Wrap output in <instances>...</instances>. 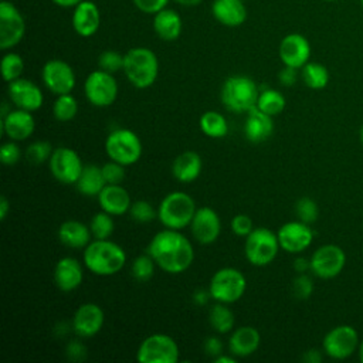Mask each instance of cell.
I'll return each mask as SVG.
<instances>
[{
  "label": "cell",
  "instance_id": "1",
  "mask_svg": "<svg viewBox=\"0 0 363 363\" xmlns=\"http://www.w3.org/2000/svg\"><path fill=\"white\" fill-rule=\"evenodd\" d=\"M146 252L155 259L156 265L169 274H182L194 261L191 241L180 230L163 228L156 233L147 244Z\"/></svg>",
  "mask_w": 363,
  "mask_h": 363
},
{
  "label": "cell",
  "instance_id": "2",
  "mask_svg": "<svg viewBox=\"0 0 363 363\" xmlns=\"http://www.w3.org/2000/svg\"><path fill=\"white\" fill-rule=\"evenodd\" d=\"M82 261L88 271L98 277H111L118 274L126 262L125 250L109 238H94L82 252Z\"/></svg>",
  "mask_w": 363,
  "mask_h": 363
},
{
  "label": "cell",
  "instance_id": "3",
  "mask_svg": "<svg viewBox=\"0 0 363 363\" xmlns=\"http://www.w3.org/2000/svg\"><path fill=\"white\" fill-rule=\"evenodd\" d=\"M122 71L135 88H149L156 82L159 75L157 55L150 48L133 47L125 54Z\"/></svg>",
  "mask_w": 363,
  "mask_h": 363
},
{
  "label": "cell",
  "instance_id": "4",
  "mask_svg": "<svg viewBox=\"0 0 363 363\" xmlns=\"http://www.w3.org/2000/svg\"><path fill=\"white\" fill-rule=\"evenodd\" d=\"M259 95L258 85L247 75H231L221 86L220 99L230 112H248L257 106Z\"/></svg>",
  "mask_w": 363,
  "mask_h": 363
},
{
  "label": "cell",
  "instance_id": "5",
  "mask_svg": "<svg viewBox=\"0 0 363 363\" xmlns=\"http://www.w3.org/2000/svg\"><path fill=\"white\" fill-rule=\"evenodd\" d=\"M196 210L194 199L184 191L176 190L162 199L157 207V218L166 228L183 230L190 225Z\"/></svg>",
  "mask_w": 363,
  "mask_h": 363
},
{
  "label": "cell",
  "instance_id": "6",
  "mask_svg": "<svg viewBox=\"0 0 363 363\" xmlns=\"http://www.w3.org/2000/svg\"><path fill=\"white\" fill-rule=\"evenodd\" d=\"M279 248L277 233L267 227H257L245 237L244 255L251 265L265 267L275 259Z\"/></svg>",
  "mask_w": 363,
  "mask_h": 363
},
{
  "label": "cell",
  "instance_id": "7",
  "mask_svg": "<svg viewBox=\"0 0 363 363\" xmlns=\"http://www.w3.org/2000/svg\"><path fill=\"white\" fill-rule=\"evenodd\" d=\"M247 289L244 274L233 267H224L216 271L208 284L210 296L216 302L234 303L242 298Z\"/></svg>",
  "mask_w": 363,
  "mask_h": 363
},
{
  "label": "cell",
  "instance_id": "8",
  "mask_svg": "<svg viewBox=\"0 0 363 363\" xmlns=\"http://www.w3.org/2000/svg\"><path fill=\"white\" fill-rule=\"evenodd\" d=\"M142 150L139 136L130 129H115L105 139V152L109 160H115L123 166L135 164L140 159Z\"/></svg>",
  "mask_w": 363,
  "mask_h": 363
},
{
  "label": "cell",
  "instance_id": "9",
  "mask_svg": "<svg viewBox=\"0 0 363 363\" xmlns=\"http://www.w3.org/2000/svg\"><path fill=\"white\" fill-rule=\"evenodd\" d=\"M180 352L176 340L164 333H153L145 337L136 352L140 363H176Z\"/></svg>",
  "mask_w": 363,
  "mask_h": 363
},
{
  "label": "cell",
  "instance_id": "10",
  "mask_svg": "<svg viewBox=\"0 0 363 363\" xmlns=\"http://www.w3.org/2000/svg\"><path fill=\"white\" fill-rule=\"evenodd\" d=\"M119 86L113 74L104 69H95L85 78L84 94L88 102L98 108L111 106L118 98Z\"/></svg>",
  "mask_w": 363,
  "mask_h": 363
},
{
  "label": "cell",
  "instance_id": "11",
  "mask_svg": "<svg viewBox=\"0 0 363 363\" xmlns=\"http://www.w3.org/2000/svg\"><path fill=\"white\" fill-rule=\"evenodd\" d=\"M360 340L356 329L350 325H339L330 329L322 342L323 352L336 360L352 356L359 349Z\"/></svg>",
  "mask_w": 363,
  "mask_h": 363
},
{
  "label": "cell",
  "instance_id": "12",
  "mask_svg": "<svg viewBox=\"0 0 363 363\" xmlns=\"http://www.w3.org/2000/svg\"><path fill=\"white\" fill-rule=\"evenodd\" d=\"M26 34V21L20 10L9 0L0 1V48L16 47Z\"/></svg>",
  "mask_w": 363,
  "mask_h": 363
},
{
  "label": "cell",
  "instance_id": "13",
  "mask_svg": "<svg viewBox=\"0 0 363 363\" xmlns=\"http://www.w3.org/2000/svg\"><path fill=\"white\" fill-rule=\"evenodd\" d=\"M48 167L51 174L62 184H75L82 173L84 164L79 155L71 147H57L54 149Z\"/></svg>",
  "mask_w": 363,
  "mask_h": 363
},
{
  "label": "cell",
  "instance_id": "14",
  "mask_svg": "<svg viewBox=\"0 0 363 363\" xmlns=\"http://www.w3.org/2000/svg\"><path fill=\"white\" fill-rule=\"evenodd\" d=\"M41 79L48 91L55 95L71 94L75 88V72L72 67L64 60H48L41 69Z\"/></svg>",
  "mask_w": 363,
  "mask_h": 363
},
{
  "label": "cell",
  "instance_id": "15",
  "mask_svg": "<svg viewBox=\"0 0 363 363\" xmlns=\"http://www.w3.org/2000/svg\"><path fill=\"white\" fill-rule=\"evenodd\" d=\"M309 261L313 275L322 279H330L342 272L346 264V255L339 245L326 244L319 247Z\"/></svg>",
  "mask_w": 363,
  "mask_h": 363
},
{
  "label": "cell",
  "instance_id": "16",
  "mask_svg": "<svg viewBox=\"0 0 363 363\" xmlns=\"http://www.w3.org/2000/svg\"><path fill=\"white\" fill-rule=\"evenodd\" d=\"M277 235L281 248L289 254H299L305 251L313 240L312 228L301 220L282 224L277 231Z\"/></svg>",
  "mask_w": 363,
  "mask_h": 363
},
{
  "label": "cell",
  "instance_id": "17",
  "mask_svg": "<svg viewBox=\"0 0 363 363\" xmlns=\"http://www.w3.org/2000/svg\"><path fill=\"white\" fill-rule=\"evenodd\" d=\"M193 238L203 245L213 244L221 233V220L218 213L211 207H199L190 223Z\"/></svg>",
  "mask_w": 363,
  "mask_h": 363
},
{
  "label": "cell",
  "instance_id": "18",
  "mask_svg": "<svg viewBox=\"0 0 363 363\" xmlns=\"http://www.w3.org/2000/svg\"><path fill=\"white\" fill-rule=\"evenodd\" d=\"M7 94L16 108L34 112L43 106L44 95L37 84L23 77L9 82Z\"/></svg>",
  "mask_w": 363,
  "mask_h": 363
},
{
  "label": "cell",
  "instance_id": "19",
  "mask_svg": "<svg viewBox=\"0 0 363 363\" xmlns=\"http://www.w3.org/2000/svg\"><path fill=\"white\" fill-rule=\"evenodd\" d=\"M278 54L284 65L301 69L309 61L311 44L305 35L291 33L281 40Z\"/></svg>",
  "mask_w": 363,
  "mask_h": 363
},
{
  "label": "cell",
  "instance_id": "20",
  "mask_svg": "<svg viewBox=\"0 0 363 363\" xmlns=\"http://www.w3.org/2000/svg\"><path fill=\"white\" fill-rule=\"evenodd\" d=\"M105 323V313L98 303H82L72 316V329L79 337H92L101 332Z\"/></svg>",
  "mask_w": 363,
  "mask_h": 363
},
{
  "label": "cell",
  "instance_id": "21",
  "mask_svg": "<svg viewBox=\"0 0 363 363\" xmlns=\"http://www.w3.org/2000/svg\"><path fill=\"white\" fill-rule=\"evenodd\" d=\"M35 130V119L30 111L11 109L4 118H1V132L10 140H26Z\"/></svg>",
  "mask_w": 363,
  "mask_h": 363
},
{
  "label": "cell",
  "instance_id": "22",
  "mask_svg": "<svg viewBox=\"0 0 363 363\" xmlns=\"http://www.w3.org/2000/svg\"><path fill=\"white\" fill-rule=\"evenodd\" d=\"M72 28L81 37L94 35L101 26V11L94 1L82 0L74 7L72 13Z\"/></svg>",
  "mask_w": 363,
  "mask_h": 363
},
{
  "label": "cell",
  "instance_id": "23",
  "mask_svg": "<svg viewBox=\"0 0 363 363\" xmlns=\"http://www.w3.org/2000/svg\"><path fill=\"white\" fill-rule=\"evenodd\" d=\"M84 279L82 264L74 257H62L54 268V282L62 292L75 291Z\"/></svg>",
  "mask_w": 363,
  "mask_h": 363
},
{
  "label": "cell",
  "instance_id": "24",
  "mask_svg": "<svg viewBox=\"0 0 363 363\" xmlns=\"http://www.w3.org/2000/svg\"><path fill=\"white\" fill-rule=\"evenodd\" d=\"M96 199L101 210L111 216H123L125 213H129L132 204L130 196L122 184H106Z\"/></svg>",
  "mask_w": 363,
  "mask_h": 363
},
{
  "label": "cell",
  "instance_id": "25",
  "mask_svg": "<svg viewBox=\"0 0 363 363\" xmlns=\"http://www.w3.org/2000/svg\"><path fill=\"white\" fill-rule=\"evenodd\" d=\"M261 335L254 326H240L233 330L228 339L230 353L235 357H247L258 350Z\"/></svg>",
  "mask_w": 363,
  "mask_h": 363
},
{
  "label": "cell",
  "instance_id": "26",
  "mask_svg": "<svg viewBox=\"0 0 363 363\" xmlns=\"http://www.w3.org/2000/svg\"><path fill=\"white\" fill-rule=\"evenodd\" d=\"M274 132L272 116L259 111L257 106L247 112L244 122V136L252 143L265 142Z\"/></svg>",
  "mask_w": 363,
  "mask_h": 363
},
{
  "label": "cell",
  "instance_id": "27",
  "mask_svg": "<svg viewBox=\"0 0 363 363\" xmlns=\"http://www.w3.org/2000/svg\"><path fill=\"white\" fill-rule=\"evenodd\" d=\"M211 14L225 27H238L247 20V7L244 0H213Z\"/></svg>",
  "mask_w": 363,
  "mask_h": 363
},
{
  "label": "cell",
  "instance_id": "28",
  "mask_svg": "<svg viewBox=\"0 0 363 363\" xmlns=\"http://www.w3.org/2000/svg\"><path fill=\"white\" fill-rule=\"evenodd\" d=\"M203 169V160L197 152L186 150L177 155L172 163L173 177L180 183L194 182Z\"/></svg>",
  "mask_w": 363,
  "mask_h": 363
},
{
  "label": "cell",
  "instance_id": "29",
  "mask_svg": "<svg viewBox=\"0 0 363 363\" xmlns=\"http://www.w3.org/2000/svg\"><path fill=\"white\" fill-rule=\"evenodd\" d=\"M153 30L156 35L163 41H174L180 37L183 30L182 17L173 9L164 7L153 14Z\"/></svg>",
  "mask_w": 363,
  "mask_h": 363
},
{
  "label": "cell",
  "instance_id": "30",
  "mask_svg": "<svg viewBox=\"0 0 363 363\" xmlns=\"http://www.w3.org/2000/svg\"><path fill=\"white\" fill-rule=\"evenodd\" d=\"M58 238L60 241L74 250H81L85 248L92 240V233L89 225L84 224L82 221L78 220H67L58 227Z\"/></svg>",
  "mask_w": 363,
  "mask_h": 363
},
{
  "label": "cell",
  "instance_id": "31",
  "mask_svg": "<svg viewBox=\"0 0 363 363\" xmlns=\"http://www.w3.org/2000/svg\"><path fill=\"white\" fill-rule=\"evenodd\" d=\"M106 182L102 174V169L96 164H84L82 173L75 183L77 190L86 197H98Z\"/></svg>",
  "mask_w": 363,
  "mask_h": 363
},
{
  "label": "cell",
  "instance_id": "32",
  "mask_svg": "<svg viewBox=\"0 0 363 363\" xmlns=\"http://www.w3.org/2000/svg\"><path fill=\"white\" fill-rule=\"evenodd\" d=\"M200 130L213 139H221L228 133V122L225 116L216 111L204 112L199 119Z\"/></svg>",
  "mask_w": 363,
  "mask_h": 363
},
{
  "label": "cell",
  "instance_id": "33",
  "mask_svg": "<svg viewBox=\"0 0 363 363\" xmlns=\"http://www.w3.org/2000/svg\"><path fill=\"white\" fill-rule=\"evenodd\" d=\"M208 322L217 333H228L234 329L235 318L227 303L217 302L208 311Z\"/></svg>",
  "mask_w": 363,
  "mask_h": 363
},
{
  "label": "cell",
  "instance_id": "34",
  "mask_svg": "<svg viewBox=\"0 0 363 363\" xmlns=\"http://www.w3.org/2000/svg\"><path fill=\"white\" fill-rule=\"evenodd\" d=\"M301 78L311 89H323L329 82V71L323 64L308 61L301 68Z\"/></svg>",
  "mask_w": 363,
  "mask_h": 363
},
{
  "label": "cell",
  "instance_id": "35",
  "mask_svg": "<svg viewBox=\"0 0 363 363\" xmlns=\"http://www.w3.org/2000/svg\"><path fill=\"white\" fill-rule=\"evenodd\" d=\"M285 105H286V99L282 92L272 88L259 91V95L257 99V108L265 112L267 115L272 118L279 115L285 109Z\"/></svg>",
  "mask_w": 363,
  "mask_h": 363
},
{
  "label": "cell",
  "instance_id": "36",
  "mask_svg": "<svg viewBox=\"0 0 363 363\" xmlns=\"http://www.w3.org/2000/svg\"><path fill=\"white\" fill-rule=\"evenodd\" d=\"M78 109H79L78 101L71 94L57 95V98L52 104V115L60 122L72 121L77 116Z\"/></svg>",
  "mask_w": 363,
  "mask_h": 363
},
{
  "label": "cell",
  "instance_id": "37",
  "mask_svg": "<svg viewBox=\"0 0 363 363\" xmlns=\"http://www.w3.org/2000/svg\"><path fill=\"white\" fill-rule=\"evenodd\" d=\"M89 228H91L94 238H96V240L109 238L115 231L113 216H111L109 213H106L104 210L95 213L89 221Z\"/></svg>",
  "mask_w": 363,
  "mask_h": 363
},
{
  "label": "cell",
  "instance_id": "38",
  "mask_svg": "<svg viewBox=\"0 0 363 363\" xmlns=\"http://www.w3.org/2000/svg\"><path fill=\"white\" fill-rule=\"evenodd\" d=\"M24 71V60L17 52H6L1 58V74L4 81L9 84L23 75Z\"/></svg>",
  "mask_w": 363,
  "mask_h": 363
},
{
  "label": "cell",
  "instance_id": "39",
  "mask_svg": "<svg viewBox=\"0 0 363 363\" xmlns=\"http://www.w3.org/2000/svg\"><path fill=\"white\" fill-rule=\"evenodd\" d=\"M155 267H156V262L155 259L146 252V254H142L139 257H136L133 261H132V265H130V274L132 277L139 281V282H146L149 281L153 274H155Z\"/></svg>",
  "mask_w": 363,
  "mask_h": 363
},
{
  "label": "cell",
  "instance_id": "40",
  "mask_svg": "<svg viewBox=\"0 0 363 363\" xmlns=\"http://www.w3.org/2000/svg\"><path fill=\"white\" fill-rule=\"evenodd\" d=\"M54 149L50 142L47 140H35L30 143L26 149V159L31 164H41L44 162H48Z\"/></svg>",
  "mask_w": 363,
  "mask_h": 363
},
{
  "label": "cell",
  "instance_id": "41",
  "mask_svg": "<svg viewBox=\"0 0 363 363\" xmlns=\"http://www.w3.org/2000/svg\"><path fill=\"white\" fill-rule=\"evenodd\" d=\"M123 61H125V54H121L119 51H115V50H105L98 57V68L106 72L115 74L123 69Z\"/></svg>",
  "mask_w": 363,
  "mask_h": 363
},
{
  "label": "cell",
  "instance_id": "42",
  "mask_svg": "<svg viewBox=\"0 0 363 363\" xmlns=\"http://www.w3.org/2000/svg\"><path fill=\"white\" fill-rule=\"evenodd\" d=\"M129 216L133 221L150 223L157 217V210L152 206V203L146 200H136V201H132L130 204Z\"/></svg>",
  "mask_w": 363,
  "mask_h": 363
},
{
  "label": "cell",
  "instance_id": "43",
  "mask_svg": "<svg viewBox=\"0 0 363 363\" xmlns=\"http://www.w3.org/2000/svg\"><path fill=\"white\" fill-rule=\"evenodd\" d=\"M295 213L298 216V220L306 224H312L318 220L319 208L316 201L311 197H301L295 204Z\"/></svg>",
  "mask_w": 363,
  "mask_h": 363
},
{
  "label": "cell",
  "instance_id": "44",
  "mask_svg": "<svg viewBox=\"0 0 363 363\" xmlns=\"http://www.w3.org/2000/svg\"><path fill=\"white\" fill-rule=\"evenodd\" d=\"M123 164L115 162V160H109L106 162L101 169H102V174L104 179L106 182V184H121L123 182V179L126 177V172H125Z\"/></svg>",
  "mask_w": 363,
  "mask_h": 363
},
{
  "label": "cell",
  "instance_id": "45",
  "mask_svg": "<svg viewBox=\"0 0 363 363\" xmlns=\"http://www.w3.org/2000/svg\"><path fill=\"white\" fill-rule=\"evenodd\" d=\"M313 292V282L309 275L298 274L292 281V294L298 299H308Z\"/></svg>",
  "mask_w": 363,
  "mask_h": 363
},
{
  "label": "cell",
  "instance_id": "46",
  "mask_svg": "<svg viewBox=\"0 0 363 363\" xmlns=\"http://www.w3.org/2000/svg\"><path fill=\"white\" fill-rule=\"evenodd\" d=\"M21 157V149L16 143V140H10L1 145L0 147V162L6 166L16 164Z\"/></svg>",
  "mask_w": 363,
  "mask_h": 363
},
{
  "label": "cell",
  "instance_id": "47",
  "mask_svg": "<svg viewBox=\"0 0 363 363\" xmlns=\"http://www.w3.org/2000/svg\"><path fill=\"white\" fill-rule=\"evenodd\" d=\"M231 231L238 235V237H247L252 230H254V224L252 220L247 216V214H237L231 218L230 223Z\"/></svg>",
  "mask_w": 363,
  "mask_h": 363
},
{
  "label": "cell",
  "instance_id": "48",
  "mask_svg": "<svg viewBox=\"0 0 363 363\" xmlns=\"http://www.w3.org/2000/svg\"><path fill=\"white\" fill-rule=\"evenodd\" d=\"M135 7L146 14H156L157 11L163 10L169 0H132Z\"/></svg>",
  "mask_w": 363,
  "mask_h": 363
},
{
  "label": "cell",
  "instance_id": "49",
  "mask_svg": "<svg viewBox=\"0 0 363 363\" xmlns=\"http://www.w3.org/2000/svg\"><path fill=\"white\" fill-rule=\"evenodd\" d=\"M298 79V68L284 65V68L278 72V81L284 86H292Z\"/></svg>",
  "mask_w": 363,
  "mask_h": 363
},
{
  "label": "cell",
  "instance_id": "50",
  "mask_svg": "<svg viewBox=\"0 0 363 363\" xmlns=\"http://www.w3.org/2000/svg\"><path fill=\"white\" fill-rule=\"evenodd\" d=\"M204 350L214 359L216 356L223 353V342L217 336H210L204 342Z\"/></svg>",
  "mask_w": 363,
  "mask_h": 363
},
{
  "label": "cell",
  "instance_id": "51",
  "mask_svg": "<svg viewBox=\"0 0 363 363\" xmlns=\"http://www.w3.org/2000/svg\"><path fill=\"white\" fill-rule=\"evenodd\" d=\"M67 354H68V357L71 360H82L85 357V354H86V349H85V346L81 342L74 340V342L68 343Z\"/></svg>",
  "mask_w": 363,
  "mask_h": 363
},
{
  "label": "cell",
  "instance_id": "52",
  "mask_svg": "<svg viewBox=\"0 0 363 363\" xmlns=\"http://www.w3.org/2000/svg\"><path fill=\"white\" fill-rule=\"evenodd\" d=\"M294 269L298 272V274H303L306 272L308 269H311V261L303 258V257H299L294 261Z\"/></svg>",
  "mask_w": 363,
  "mask_h": 363
},
{
  "label": "cell",
  "instance_id": "53",
  "mask_svg": "<svg viewBox=\"0 0 363 363\" xmlns=\"http://www.w3.org/2000/svg\"><path fill=\"white\" fill-rule=\"evenodd\" d=\"M9 211H10V203L6 196H1V199H0V220L1 221L6 220V217L9 216Z\"/></svg>",
  "mask_w": 363,
  "mask_h": 363
},
{
  "label": "cell",
  "instance_id": "54",
  "mask_svg": "<svg viewBox=\"0 0 363 363\" xmlns=\"http://www.w3.org/2000/svg\"><path fill=\"white\" fill-rule=\"evenodd\" d=\"M194 301L199 303V305H203L204 302H207V299L208 298H211L210 296V292H208V289L207 291H203V289H200V291H197L196 294H194Z\"/></svg>",
  "mask_w": 363,
  "mask_h": 363
},
{
  "label": "cell",
  "instance_id": "55",
  "mask_svg": "<svg viewBox=\"0 0 363 363\" xmlns=\"http://www.w3.org/2000/svg\"><path fill=\"white\" fill-rule=\"evenodd\" d=\"M305 360H306L308 363H318V362H320L319 350H316V349L308 350V352L305 353Z\"/></svg>",
  "mask_w": 363,
  "mask_h": 363
},
{
  "label": "cell",
  "instance_id": "56",
  "mask_svg": "<svg viewBox=\"0 0 363 363\" xmlns=\"http://www.w3.org/2000/svg\"><path fill=\"white\" fill-rule=\"evenodd\" d=\"M54 4L62 7V9H68V7H75L77 4H79L82 0H51Z\"/></svg>",
  "mask_w": 363,
  "mask_h": 363
},
{
  "label": "cell",
  "instance_id": "57",
  "mask_svg": "<svg viewBox=\"0 0 363 363\" xmlns=\"http://www.w3.org/2000/svg\"><path fill=\"white\" fill-rule=\"evenodd\" d=\"M213 360H214V363H235V356L234 354L233 356H227V354L221 353V354L216 356Z\"/></svg>",
  "mask_w": 363,
  "mask_h": 363
},
{
  "label": "cell",
  "instance_id": "58",
  "mask_svg": "<svg viewBox=\"0 0 363 363\" xmlns=\"http://www.w3.org/2000/svg\"><path fill=\"white\" fill-rule=\"evenodd\" d=\"M174 1L184 7H194V6H199L203 0H174Z\"/></svg>",
  "mask_w": 363,
  "mask_h": 363
},
{
  "label": "cell",
  "instance_id": "59",
  "mask_svg": "<svg viewBox=\"0 0 363 363\" xmlns=\"http://www.w3.org/2000/svg\"><path fill=\"white\" fill-rule=\"evenodd\" d=\"M359 357H360V362L363 363V340H360V345H359Z\"/></svg>",
  "mask_w": 363,
  "mask_h": 363
},
{
  "label": "cell",
  "instance_id": "60",
  "mask_svg": "<svg viewBox=\"0 0 363 363\" xmlns=\"http://www.w3.org/2000/svg\"><path fill=\"white\" fill-rule=\"evenodd\" d=\"M360 142H362V145H363V125H362V128H360Z\"/></svg>",
  "mask_w": 363,
  "mask_h": 363
},
{
  "label": "cell",
  "instance_id": "61",
  "mask_svg": "<svg viewBox=\"0 0 363 363\" xmlns=\"http://www.w3.org/2000/svg\"><path fill=\"white\" fill-rule=\"evenodd\" d=\"M360 6H362V9H363V0H360Z\"/></svg>",
  "mask_w": 363,
  "mask_h": 363
},
{
  "label": "cell",
  "instance_id": "62",
  "mask_svg": "<svg viewBox=\"0 0 363 363\" xmlns=\"http://www.w3.org/2000/svg\"><path fill=\"white\" fill-rule=\"evenodd\" d=\"M326 1H336V0H326Z\"/></svg>",
  "mask_w": 363,
  "mask_h": 363
},
{
  "label": "cell",
  "instance_id": "63",
  "mask_svg": "<svg viewBox=\"0 0 363 363\" xmlns=\"http://www.w3.org/2000/svg\"><path fill=\"white\" fill-rule=\"evenodd\" d=\"M0 1H3V0H0Z\"/></svg>",
  "mask_w": 363,
  "mask_h": 363
}]
</instances>
